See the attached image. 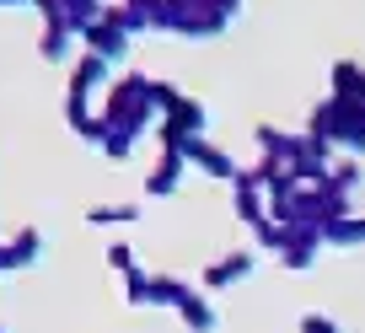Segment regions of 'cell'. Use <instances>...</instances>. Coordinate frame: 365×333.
<instances>
[{
	"instance_id": "obj_1",
	"label": "cell",
	"mask_w": 365,
	"mask_h": 333,
	"mask_svg": "<svg viewBox=\"0 0 365 333\" xmlns=\"http://www.w3.org/2000/svg\"><path fill=\"white\" fill-rule=\"evenodd\" d=\"M0 6H22V0H0Z\"/></svg>"
},
{
	"instance_id": "obj_2",
	"label": "cell",
	"mask_w": 365,
	"mask_h": 333,
	"mask_svg": "<svg viewBox=\"0 0 365 333\" xmlns=\"http://www.w3.org/2000/svg\"><path fill=\"white\" fill-rule=\"evenodd\" d=\"M0 333H6V328H0Z\"/></svg>"
}]
</instances>
